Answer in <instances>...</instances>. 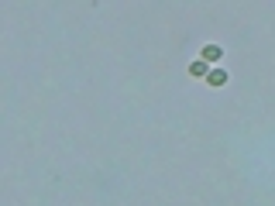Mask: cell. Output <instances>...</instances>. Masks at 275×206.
<instances>
[{
  "instance_id": "obj_3",
  "label": "cell",
  "mask_w": 275,
  "mask_h": 206,
  "mask_svg": "<svg viewBox=\"0 0 275 206\" xmlns=\"http://www.w3.org/2000/svg\"><path fill=\"white\" fill-rule=\"evenodd\" d=\"M206 83H210V86H224V83H227V72H224V69H210V76H206Z\"/></svg>"
},
{
  "instance_id": "obj_1",
  "label": "cell",
  "mask_w": 275,
  "mask_h": 206,
  "mask_svg": "<svg viewBox=\"0 0 275 206\" xmlns=\"http://www.w3.org/2000/svg\"><path fill=\"white\" fill-rule=\"evenodd\" d=\"M189 76H193V79H206V76H210V66H206L203 58H193V62H189Z\"/></svg>"
},
{
  "instance_id": "obj_2",
  "label": "cell",
  "mask_w": 275,
  "mask_h": 206,
  "mask_svg": "<svg viewBox=\"0 0 275 206\" xmlns=\"http://www.w3.org/2000/svg\"><path fill=\"white\" fill-rule=\"evenodd\" d=\"M200 58H203L206 66H213V62H220V58H224V48H220V45H206Z\"/></svg>"
}]
</instances>
